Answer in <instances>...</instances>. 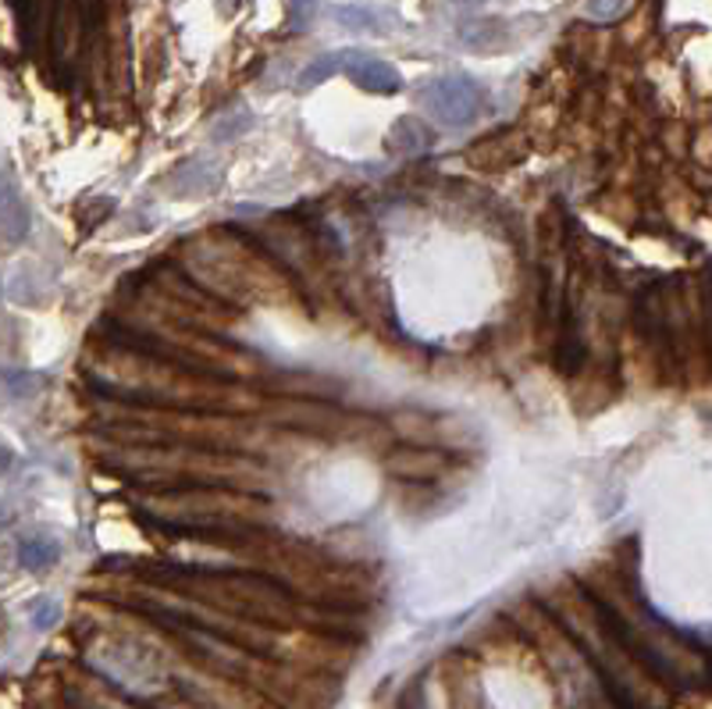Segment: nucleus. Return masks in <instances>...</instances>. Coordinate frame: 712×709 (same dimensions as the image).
<instances>
[{
  "mask_svg": "<svg viewBox=\"0 0 712 709\" xmlns=\"http://www.w3.org/2000/svg\"><path fill=\"white\" fill-rule=\"evenodd\" d=\"M29 621H33V627H36V631H51V627H57V621H61V603H57V599H51V595L36 599V603H33V613H29Z\"/></svg>",
  "mask_w": 712,
  "mask_h": 709,
  "instance_id": "0eeeda50",
  "label": "nucleus"
},
{
  "mask_svg": "<svg viewBox=\"0 0 712 709\" xmlns=\"http://www.w3.org/2000/svg\"><path fill=\"white\" fill-rule=\"evenodd\" d=\"M421 104L424 111L442 121L449 129H467L477 118L488 111V89L471 79V75L453 72V75H439L421 89Z\"/></svg>",
  "mask_w": 712,
  "mask_h": 709,
  "instance_id": "f257e3e1",
  "label": "nucleus"
},
{
  "mask_svg": "<svg viewBox=\"0 0 712 709\" xmlns=\"http://www.w3.org/2000/svg\"><path fill=\"white\" fill-rule=\"evenodd\" d=\"M61 560V546L46 535H29L19 543V563L29 570V574H43Z\"/></svg>",
  "mask_w": 712,
  "mask_h": 709,
  "instance_id": "423d86ee",
  "label": "nucleus"
},
{
  "mask_svg": "<svg viewBox=\"0 0 712 709\" xmlns=\"http://www.w3.org/2000/svg\"><path fill=\"white\" fill-rule=\"evenodd\" d=\"M29 233V211L22 204V196L14 193L11 179L0 175V243H22Z\"/></svg>",
  "mask_w": 712,
  "mask_h": 709,
  "instance_id": "7ed1b4c3",
  "label": "nucleus"
},
{
  "mask_svg": "<svg viewBox=\"0 0 712 709\" xmlns=\"http://www.w3.org/2000/svg\"><path fill=\"white\" fill-rule=\"evenodd\" d=\"M385 143H389V150H396V153H421L435 143V132H431L421 118L402 115L389 129V136H385Z\"/></svg>",
  "mask_w": 712,
  "mask_h": 709,
  "instance_id": "20e7f679",
  "label": "nucleus"
},
{
  "mask_svg": "<svg viewBox=\"0 0 712 709\" xmlns=\"http://www.w3.org/2000/svg\"><path fill=\"white\" fill-rule=\"evenodd\" d=\"M14 460H19V456H14V450H11L4 439H0V477H4L14 468Z\"/></svg>",
  "mask_w": 712,
  "mask_h": 709,
  "instance_id": "9b49d317",
  "label": "nucleus"
},
{
  "mask_svg": "<svg viewBox=\"0 0 712 709\" xmlns=\"http://www.w3.org/2000/svg\"><path fill=\"white\" fill-rule=\"evenodd\" d=\"M338 72L349 75V79L367 89V94H381V97H392L402 89V75L396 65L381 57H370L364 51H338Z\"/></svg>",
  "mask_w": 712,
  "mask_h": 709,
  "instance_id": "f03ea898",
  "label": "nucleus"
},
{
  "mask_svg": "<svg viewBox=\"0 0 712 709\" xmlns=\"http://www.w3.org/2000/svg\"><path fill=\"white\" fill-rule=\"evenodd\" d=\"M250 121H253V118L246 115V111H242V115H236V118H228V126H218V129H214V140H218V143H228V140H236L239 132H246V129H250Z\"/></svg>",
  "mask_w": 712,
  "mask_h": 709,
  "instance_id": "1a4fd4ad",
  "label": "nucleus"
},
{
  "mask_svg": "<svg viewBox=\"0 0 712 709\" xmlns=\"http://www.w3.org/2000/svg\"><path fill=\"white\" fill-rule=\"evenodd\" d=\"M11 520H14V511H11V506H8L4 499H0V531H4Z\"/></svg>",
  "mask_w": 712,
  "mask_h": 709,
  "instance_id": "f8f14e48",
  "label": "nucleus"
},
{
  "mask_svg": "<svg viewBox=\"0 0 712 709\" xmlns=\"http://www.w3.org/2000/svg\"><path fill=\"white\" fill-rule=\"evenodd\" d=\"M335 19L346 29H353V33H389L396 25V14L370 8V4H343V8H335Z\"/></svg>",
  "mask_w": 712,
  "mask_h": 709,
  "instance_id": "39448f33",
  "label": "nucleus"
},
{
  "mask_svg": "<svg viewBox=\"0 0 712 709\" xmlns=\"http://www.w3.org/2000/svg\"><path fill=\"white\" fill-rule=\"evenodd\" d=\"M453 4H482V0H453Z\"/></svg>",
  "mask_w": 712,
  "mask_h": 709,
  "instance_id": "ddd939ff",
  "label": "nucleus"
},
{
  "mask_svg": "<svg viewBox=\"0 0 712 709\" xmlns=\"http://www.w3.org/2000/svg\"><path fill=\"white\" fill-rule=\"evenodd\" d=\"M616 8H621V0H587V14H595V19H609Z\"/></svg>",
  "mask_w": 712,
  "mask_h": 709,
  "instance_id": "9d476101",
  "label": "nucleus"
},
{
  "mask_svg": "<svg viewBox=\"0 0 712 709\" xmlns=\"http://www.w3.org/2000/svg\"><path fill=\"white\" fill-rule=\"evenodd\" d=\"M314 14H317V0H292V4H289V25L292 29L311 25Z\"/></svg>",
  "mask_w": 712,
  "mask_h": 709,
  "instance_id": "6e6552de",
  "label": "nucleus"
}]
</instances>
